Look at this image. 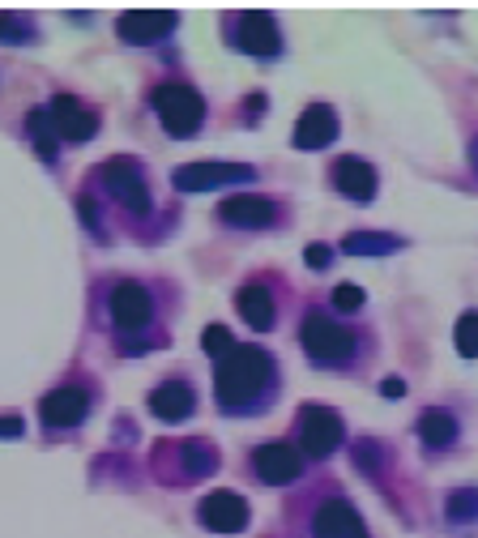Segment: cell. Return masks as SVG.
Here are the masks:
<instances>
[{
  "label": "cell",
  "mask_w": 478,
  "mask_h": 538,
  "mask_svg": "<svg viewBox=\"0 0 478 538\" xmlns=\"http://www.w3.org/2000/svg\"><path fill=\"white\" fill-rule=\"evenodd\" d=\"M269 376H274V359H269L261 346H235V351L227 359H218V368H214L218 402L227 410H239L269 385Z\"/></svg>",
  "instance_id": "cell-1"
},
{
  "label": "cell",
  "mask_w": 478,
  "mask_h": 538,
  "mask_svg": "<svg viewBox=\"0 0 478 538\" xmlns=\"http://www.w3.org/2000/svg\"><path fill=\"white\" fill-rule=\"evenodd\" d=\"M299 342L316 363H346L355 355V334L346 325H338L333 316L325 312H308L304 316V329H299Z\"/></svg>",
  "instance_id": "cell-2"
},
{
  "label": "cell",
  "mask_w": 478,
  "mask_h": 538,
  "mask_svg": "<svg viewBox=\"0 0 478 538\" xmlns=\"http://www.w3.org/2000/svg\"><path fill=\"white\" fill-rule=\"evenodd\" d=\"M154 112L163 120L171 137H193L205 120V99L193 86H158L154 90Z\"/></svg>",
  "instance_id": "cell-3"
},
{
  "label": "cell",
  "mask_w": 478,
  "mask_h": 538,
  "mask_svg": "<svg viewBox=\"0 0 478 538\" xmlns=\"http://www.w3.org/2000/svg\"><path fill=\"white\" fill-rule=\"evenodd\" d=\"M99 180L111 188V197H116L129 214H150V184L141 176V167L129 163V158H111V163L99 171Z\"/></svg>",
  "instance_id": "cell-4"
},
{
  "label": "cell",
  "mask_w": 478,
  "mask_h": 538,
  "mask_svg": "<svg viewBox=\"0 0 478 538\" xmlns=\"http://www.w3.org/2000/svg\"><path fill=\"white\" fill-rule=\"evenodd\" d=\"M299 445L308 457H329L342 445V419L329 406H304L299 410Z\"/></svg>",
  "instance_id": "cell-5"
},
{
  "label": "cell",
  "mask_w": 478,
  "mask_h": 538,
  "mask_svg": "<svg viewBox=\"0 0 478 538\" xmlns=\"http://www.w3.org/2000/svg\"><path fill=\"white\" fill-rule=\"evenodd\" d=\"M252 176H257V171L244 167V163H188V167L175 171L171 184L180 188V193H210V188H218V184H244Z\"/></svg>",
  "instance_id": "cell-6"
},
{
  "label": "cell",
  "mask_w": 478,
  "mask_h": 538,
  "mask_svg": "<svg viewBox=\"0 0 478 538\" xmlns=\"http://www.w3.org/2000/svg\"><path fill=\"white\" fill-rule=\"evenodd\" d=\"M154 316V299L150 291L141 287V282H116V291H111V321L124 334H137V329H146Z\"/></svg>",
  "instance_id": "cell-7"
},
{
  "label": "cell",
  "mask_w": 478,
  "mask_h": 538,
  "mask_svg": "<svg viewBox=\"0 0 478 538\" xmlns=\"http://www.w3.org/2000/svg\"><path fill=\"white\" fill-rule=\"evenodd\" d=\"M197 517H201V526L214 534H239L248 526V500L235 492H210L201 500Z\"/></svg>",
  "instance_id": "cell-8"
},
{
  "label": "cell",
  "mask_w": 478,
  "mask_h": 538,
  "mask_svg": "<svg viewBox=\"0 0 478 538\" xmlns=\"http://www.w3.org/2000/svg\"><path fill=\"white\" fill-rule=\"evenodd\" d=\"M47 112H52L60 141H90L94 133H99V116H94L86 103H77L73 94H56V99L47 103Z\"/></svg>",
  "instance_id": "cell-9"
},
{
  "label": "cell",
  "mask_w": 478,
  "mask_h": 538,
  "mask_svg": "<svg viewBox=\"0 0 478 538\" xmlns=\"http://www.w3.org/2000/svg\"><path fill=\"white\" fill-rule=\"evenodd\" d=\"M312 530H316V538H368V526H363V517L355 513V504L342 496H329L321 509H316Z\"/></svg>",
  "instance_id": "cell-10"
},
{
  "label": "cell",
  "mask_w": 478,
  "mask_h": 538,
  "mask_svg": "<svg viewBox=\"0 0 478 538\" xmlns=\"http://www.w3.org/2000/svg\"><path fill=\"white\" fill-rule=\"evenodd\" d=\"M252 466H257V479L269 487H282V483H295L304 474V457H299L291 445H261L252 453Z\"/></svg>",
  "instance_id": "cell-11"
},
{
  "label": "cell",
  "mask_w": 478,
  "mask_h": 538,
  "mask_svg": "<svg viewBox=\"0 0 478 538\" xmlns=\"http://www.w3.org/2000/svg\"><path fill=\"white\" fill-rule=\"evenodd\" d=\"M235 39H239V47H244L248 56H257V60H274L278 47H282L278 22L269 18V13H244V18H239Z\"/></svg>",
  "instance_id": "cell-12"
},
{
  "label": "cell",
  "mask_w": 478,
  "mask_h": 538,
  "mask_svg": "<svg viewBox=\"0 0 478 538\" xmlns=\"http://www.w3.org/2000/svg\"><path fill=\"white\" fill-rule=\"evenodd\" d=\"M86 410H90V398H86V389H77V385H60L52 389L43 398L39 406V415L47 427H73V423H82L86 419Z\"/></svg>",
  "instance_id": "cell-13"
},
{
  "label": "cell",
  "mask_w": 478,
  "mask_h": 538,
  "mask_svg": "<svg viewBox=\"0 0 478 538\" xmlns=\"http://www.w3.org/2000/svg\"><path fill=\"white\" fill-rule=\"evenodd\" d=\"M218 218L231 227H269L278 218V205L265 197H252V193H235L218 205Z\"/></svg>",
  "instance_id": "cell-14"
},
{
  "label": "cell",
  "mask_w": 478,
  "mask_h": 538,
  "mask_svg": "<svg viewBox=\"0 0 478 538\" xmlns=\"http://www.w3.org/2000/svg\"><path fill=\"white\" fill-rule=\"evenodd\" d=\"M333 137H338V116H333V107H325V103H312L295 124L299 150H325Z\"/></svg>",
  "instance_id": "cell-15"
},
{
  "label": "cell",
  "mask_w": 478,
  "mask_h": 538,
  "mask_svg": "<svg viewBox=\"0 0 478 538\" xmlns=\"http://www.w3.org/2000/svg\"><path fill=\"white\" fill-rule=\"evenodd\" d=\"M193 406H197V393L188 381H163L154 393H150V415H158L163 423H180L193 415Z\"/></svg>",
  "instance_id": "cell-16"
},
{
  "label": "cell",
  "mask_w": 478,
  "mask_h": 538,
  "mask_svg": "<svg viewBox=\"0 0 478 538\" xmlns=\"http://www.w3.org/2000/svg\"><path fill=\"white\" fill-rule=\"evenodd\" d=\"M175 26V13H163V9H141V13H124L120 18V39L124 43H154L171 35Z\"/></svg>",
  "instance_id": "cell-17"
},
{
  "label": "cell",
  "mask_w": 478,
  "mask_h": 538,
  "mask_svg": "<svg viewBox=\"0 0 478 538\" xmlns=\"http://www.w3.org/2000/svg\"><path fill=\"white\" fill-rule=\"evenodd\" d=\"M333 184H338V193H346L350 201L376 197V171H372V163H363V158H342V163L333 167Z\"/></svg>",
  "instance_id": "cell-18"
},
{
  "label": "cell",
  "mask_w": 478,
  "mask_h": 538,
  "mask_svg": "<svg viewBox=\"0 0 478 538\" xmlns=\"http://www.w3.org/2000/svg\"><path fill=\"white\" fill-rule=\"evenodd\" d=\"M235 308H239V316H244L252 329H269V325H274V316H278L274 295H269V287H261V282H248V287H239Z\"/></svg>",
  "instance_id": "cell-19"
},
{
  "label": "cell",
  "mask_w": 478,
  "mask_h": 538,
  "mask_svg": "<svg viewBox=\"0 0 478 538\" xmlns=\"http://www.w3.org/2000/svg\"><path fill=\"white\" fill-rule=\"evenodd\" d=\"M26 137H30V146H35L47 163L56 158L60 150V133H56V124H52V112L47 107H35V112H26Z\"/></svg>",
  "instance_id": "cell-20"
},
{
  "label": "cell",
  "mask_w": 478,
  "mask_h": 538,
  "mask_svg": "<svg viewBox=\"0 0 478 538\" xmlns=\"http://www.w3.org/2000/svg\"><path fill=\"white\" fill-rule=\"evenodd\" d=\"M419 436H423V445H432V449L453 445L457 440V419L449 415V410H423L419 415Z\"/></svg>",
  "instance_id": "cell-21"
},
{
  "label": "cell",
  "mask_w": 478,
  "mask_h": 538,
  "mask_svg": "<svg viewBox=\"0 0 478 538\" xmlns=\"http://www.w3.org/2000/svg\"><path fill=\"white\" fill-rule=\"evenodd\" d=\"M402 240H393V235H372V231H355L342 240V252L350 257H385V252H397Z\"/></svg>",
  "instance_id": "cell-22"
},
{
  "label": "cell",
  "mask_w": 478,
  "mask_h": 538,
  "mask_svg": "<svg viewBox=\"0 0 478 538\" xmlns=\"http://www.w3.org/2000/svg\"><path fill=\"white\" fill-rule=\"evenodd\" d=\"M453 342H457L461 359H478V312H461V321L453 329Z\"/></svg>",
  "instance_id": "cell-23"
},
{
  "label": "cell",
  "mask_w": 478,
  "mask_h": 538,
  "mask_svg": "<svg viewBox=\"0 0 478 538\" xmlns=\"http://www.w3.org/2000/svg\"><path fill=\"white\" fill-rule=\"evenodd\" d=\"M201 346H205V355H214V359H227L235 351V338H231V329H222V325H210L201 334Z\"/></svg>",
  "instance_id": "cell-24"
},
{
  "label": "cell",
  "mask_w": 478,
  "mask_h": 538,
  "mask_svg": "<svg viewBox=\"0 0 478 538\" xmlns=\"http://www.w3.org/2000/svg\"><path fill=\"white\" fill-rule=\"evenodd\" d=\"M333 308L359 312V308H363V287H355V282H342V287H333Z\"/></svg>",
  "instance_id": "cell-25"
},
{
  "label": "cell",
  "mask_w": 478,
  "mask_h": 538,
  "mask_svg": "<svg viewBox=\"0 0 478 538\" xmlns=\"http://www.w3.org/2000/svg\"><path fill=\"white\" fill-rule=\"evenodd\" d=\"M478 513V492H457L453 500H449V517L453 521H466V517H474Z\"/></svg>",
  "instance_id": "cell-26"
},
{
  "label": "cell",
  "mask_w": 478,
  "mask_h": 538,
  "mask_svg": "<svg viewBox=\"0 0 478 538\" xmlns=\"http://www.w3.org/2000/svg\"><path fill=\"white\" fill-rule=\"evenodd\" d=\"M304 261H308L312 269H325V265L333 261V248H329V244H308V248H304Z\"/></svg>",
  "instance_id": "cell-27"
},
{
  "label": "cell",
  "mask_w": 478,
  "mask_h": 538,
  "mask_svg": "<svg viewBox=\"0 0 478 538\" xmlns=\"http://www.w3.org/2000/svg\"><path fill=\"white\" fill-rule=\"evenodd\" d=\"M22 18H0V39H30L35 30L30 26H18Z\"/></svg>",
  "instance_id": "cell-28"
},
{
  "label": "cell",
  "mask_w": 478,
  "mask_h": 538,
  "mask_svg": "<svg viewBox=\"0 0 478 538\" xmlns=\"http://www.w3.org/2000/svg\"><path fill=\"white\" fill-rule=\"evenodd\" d=\"M0 436H9V440H13V436H22V419H18V415L0 419Z\"/></svg>",
  "instance_id": "cell-29"
},
{
  "label": "cell",
  "mask_w": 478,
  "mask_h": 538,
  "mask_svg": "<svg viewBox=\"0 0 478 538\" xmlns=\"http://www.w3.org/2000/svg\"><path fill=\"white\" fill-rule=\"evenodd\" d=\"M380 393H385V398H402V393H406V385L397 381V376H389V381L380 385Z\"/></svg>",
  "instance_id": "cell-30"
},
{
  "label": "cell",
  "mask_w": 478,
  "mask_h": 538,
  "mask_svg": "<svg viewBox=\"0 0 478 538\" xmlns=\"http://www.w3.org/2000/svg\"><path fill=\"white\" fill-rule=\"evenodd\" d=\"M470 158H474V171H478V141H474V146H470Z\"/></svg>",
  "instance_id": "cell-31"
}]
</instances>
